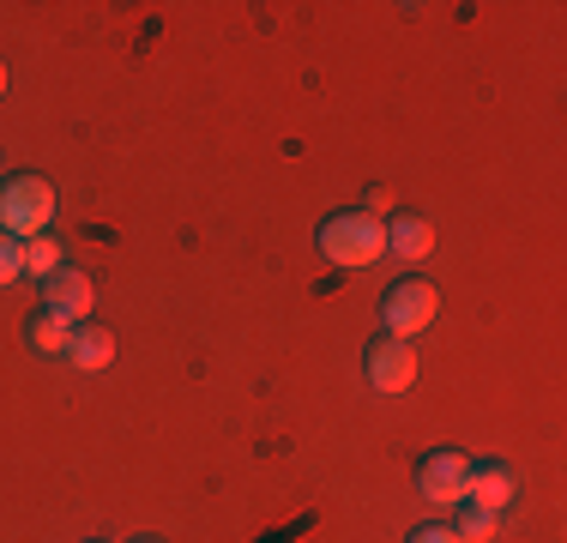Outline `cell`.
I'll return each mask as SVG.
<instances>
[{"instance_id":"cell-1","label":"cell","mask_w":567,"mask_h":543,"mask_svg":"<svg viewBox=\"0 0 567 543\" xmlns=\"http://www.w3.org/2000/svg\"><path fill=\"white\" fill-rule=\"evenodd\" d=\"M320 254L332 266L357 272V266H374L386 254V217H369V212H332L327 224L315 229Z\"/></svg>"},{"instance_id":"cell-2","label":"cell","mask_w":567,"mask_h":543,"mask_svg":"<svg viewBox=\"0 0 567 543\" xmlns=\"http://www.w3.org/2000/svg\"><path fill=\"white\" fill-rule=\"evenodd\" d=\"M49 224H55V187H49L43 175H7V182H0V229L31 242V236H43Z\"/></svg>"},{"instance_id":"cell-3","label":"cell","mask_w":567,"mask_h":543,"mask_svg":"<svg viewBox=\"0 0 567 543\" xmlns=\"http://www.w3.org/2000/svg\"><path fill=\"white\" fill-rule=\"evenodd\" d=\"M435 315H441V290L429 278L386 284V296H381V332L386 338H416L423 326H435Z\"/></svg>"},{"instance_id":"cell-4","label":"cell","mask_w":567,"mask_h":543,"mask_svg":"<svg viewBox=\"0 0 567 543\" xmlns=\"http://www.w3.org/2000/svg\"><path fill=\"white\" fill-rule=\"evenodd\" d=\"M465 483H471V459L453 453V447H435V453L416 459V495L429 508H458L465 501Z\"/></svg>"},{"instance_id":"cell-5","label":"cell","mask_w":567,"mask_h":543,"mask_svg":"<svg viewBox=\"0 0 567 543\" xmlns=\"http://www.w3.org/2000/svg\"><path fill=\"white\" fill-rule=\"evenodd\" d=\"M362 375H369V387L374 392H386V399H393V392H404L416 380V350H411V338H374L369 350H362Z\"/></svg>"},{"instance_id":"cell-6","label":"cell","mask_w":567,"mask_h":543,"mask_svg":"<svg viewBox=\"0 0 567 543\" xmlns=\"http://www.w3.org/2000/svg\"><path fill=\"white\" fill-rule=\"evenodd\" d=\"M91 303H97V290H91V278L79 266H61L55 278H43V308L61 320H91Z\"/></svg>"},{"instance_id":"cell-7","label":"cell","mask_w":567,"mask_h":543,"mask_svg":"<svg viewBox=\"0 0 567 543\" xmlns=\"http://www.w3.org/2000/svg\"><path fill=\"white\" fill-rule=\"evenodd\" d=\"M513 495H519V478H513V465H502V459H483V465H471V483H465V501H471V508L502 513Z\"/></svg>"},{"instance_id":"cell-8","label":"cell","mask_w":567,"mask_h":543,"mask_svg":"<svg viewBox=\"0 0 567 543\" xmlns=\"http://www.w3.org/2000/svg\"><path fill=\"white\" fill-rule=\"evenodd\" d=\"M66 362L85 369V375L110 369V362H115V332H110V326H97V320H79L73 338H66Z\"/></svg>"},{"instance_id":"cell-9","label":"cell","mask_w":567,"mask_h":543,"mask_svg":"<svg viewBox=\"0 0 567 543\" xmlns=\"http://www.w3.org/2000/svg\"><path fill=\"white\" fill-rule=\"evenodd\" d=\"M386 254H399V260H423V254H435V224L416 212H393L386 217Z\"/></svg>"},{"instance_id":"cell-10","label":"cell","mask_w":567,"mask_h":543,"mask_svg":"<svg viewBox=\"0 0 567 543\" xmlns=\"http://www.w3.org/2000/svg\"><path fill=\"white\" fill-rule=\"evenodd\" d=\"M66 338H73V320L49 315V308H37V315L24 320V350H31V357H66Z\"/></svg>"},{"instance_id":"cell-11","label":"cell","mask_w":567,"mask_h":543,"mask_svg":"<svg viewBox=\"0 0 567 543\" xmlns=\"http://www.w3.org/2000/svg\"><path fill=\"white\" fill-rule=\"evenodd\" d=\"M61 266H66V248H61V236H55V229H43V236H31V242H24V278H37V284H43V278H55Z\"/></svg>"},{"instance_id":"cell-12","label":"cell","mask_w":567,"mask_h":543,"mask_svg":"<svg viewBox=\"0 0 567 543\" xmlns=\"http://www.w3.org/2000/svg\"><path fill=\"white\" fill-rule=\"evenodd\" d=\"M495 525H502V513H483V508H471V501H458V520H453L458 543H495Z\"/></svg>"},{"instance_id":"cell-13","label":"cell","mask_w":567,"mask_h":543,"mask_svg":"<svg viewBox=\"0 0 567 543\" xmlns=\"http://www.w3.org/2000/svg\"><path fill=\"white\" fill-rule=\"evenodd\" d=\"M12 278H24V242L0 229V284H12Z\"/></svg>"},{"instance_id":"cell-14","label":"cell","mask_w":567,"mask_h":543,"mask_svg":"<svg viewBox=\"0 0 567 543\" xmlns=\"http://www.w3.org/2000/svg\"><path fill=\"white\" fill-rule=\"evenodd\" d=\"M404 543H458V537H453V525H441V520H435V525H416V532L404 537Z\"/></svg>"},{"instance_id":"cell-15","label":"cell","mask_w":567,"mask_h":543,"mask_svg":"<svg viewBox=\"0 0 567 543\" xmlns=\"http://www.w3.org/2000/svg\"><path fill=\"white\" fill-rule=\"evenodd\" d=\"M386 206H393V187H369V199H362V212H369V217H381Z\"/></svg>"},{"instance_id":"cell-16","label":"cell","mask_w":567,"mask_h":543,"mask_svg":"<svg viewBox=\"0 0 567 543\" xmlns=\"http://www.w3.org/2000/svg\"><path fill=\"white\" fill-rule=\"evenodd\" d=\"M0 98H7V61H0Z\"/></svg>"},{"instance_id":"cell-17","label":"cell","mask_w":567,"mask_h":543,"mask_svg":"<svg viewBox=\"0 0 567 543\" xmlns=\"http://www.w3.org/2000/svg\"><path fill=\"white\" fill-rule=\"evenodd\" d=\"M145 543H157V537H145Z\"/></svg>"}]
</instances>
